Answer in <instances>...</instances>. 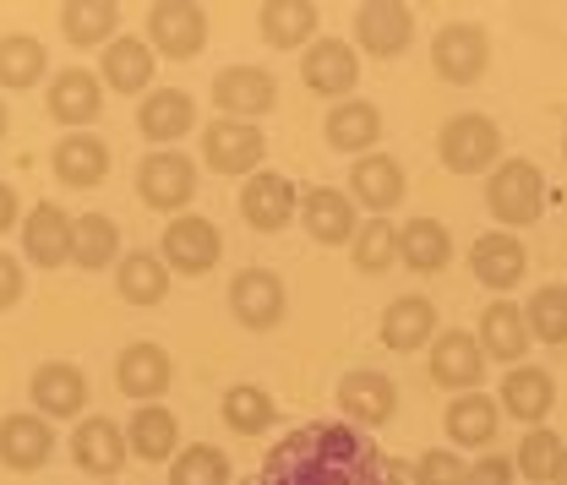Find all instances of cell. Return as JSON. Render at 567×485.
Returning a JSON list of instances; mask_svg holds the SVG:
<instances>
[{
    "instance_id": "1",
    "label": "cell",
    "mask_w": 567,
    "mask_h": 485,
    "mask_svg": "<svg viewBox=\"0 0 567 485\" xmlns=\"http://www.w3.org/2000/svg\"><path fill=\"white\" fill-rule=\"evenodd\" d=\"M251 485H399V464L360 425L306 420L262 458Z\"/></svg>"
},
{
    "instance_id": "2",
    "label": "cell",
    "mask_w": 567,
    "mask_h": 485,
    "mask_svg": "<svg viewBox=\"0 0 567 485\" xmlns=\"http://www.w3.org/2000/svg\"><path fill=\"white\" fill-rule=\"evenodd\" d=\"M486 208L496 213L502 229L535 224V218L546 213V175H540V164H529V158L496 164L492 180H486Z\"/></svg>"
},
{
    "instance_id": "3",
    "label": "cell",
    "mask_w": 567,
    "mask_h": 485,
    "mask_svg": "<svg viewBox=\"0 0 567 485\" xmlns=\"http://www.w3.org/2000/svg\"><path fill=\"white\" fill-rule=\"evenodd\" d=\"M436 158L453 175H486L496 158H502V126H496L492 115H453L436 132Z\"/></svg>"
},
{
    "instance_id": "4",
    "label": "cell",
    "mask_w": 567,
    "mask_h": 485,
    "mask_svg": "<svg viewBox=\"0 0 567 485\" xmlns=\"http://www.w3.org/2000/svg\"><path fill=\"white\" fill-rule=\"evenodd\" d=\"M147 50L164 61H192L208 50V11L192 0H158L147 6Z\"/></svg>"
},
{
    "instance_id": "5",
    "label": "cell",
    "mask_w": 567,
    "mask_h": 485,
    "mask_svg": "<svg viewBox=\"0 0 567 485\" xmlns=\"http://www.w3.org/2000/svg\"><path fill=\"white\" fill-rule=\"evenodd\" d=\"M137 197L153 213H175L197 197V158L175 153V147H153L137 164Z\"/></svg>"
},
{
    "instance_id": "6",
    "label": "cell",
    "mask_w": 567,
    "mask_h": 485,
    "mask_svg": "<svg viewBox=\"0 0 567 485\" xmlns=\"http://www.w3.org/2000/svg\"><path fill=\"white\" fill-rule=\"evenodd\" d=\"M158 257H164L169 274L203 278V274H213L218 257H224V235H218V224L203 218V213H181V218H169V229H164V240H158Z\"/></svg>"
},
{
    "instance_id": "7",
    "label": "cell",
    "mask_w": 567,
    "mask_h": 485,
    "mask_svg": "<svg viewBox=\"0 0 567 485\" xmlns=\"http://www.w3.org/2000/svg\"><path fill=\"white\" fill-rule=\"evenodd\" d=\"M492 66V39L481 22H447L436 39H431V71L453 87H470L481 82Z\"/></svg>"
},
{
    "instance_id": "8",
    "label": "cell",
    "mask_w": 567,
    "mask_h": 485,
    "mask_svg": "<svg viewBox=\"0 0 567 485\" xmlns=\"http://www.w3.org/2000/svg\"><path fill=\"white\" fill-rule=\"evenodd\" d=\"M262 153H268V137L257 121H208L203 126V164L213 175H257L262 169Z\"/></svg>"
},
{
    "instance_id": "9",
    "label": "cell",
    "mask_w": 567,
    "mask_h": 485,
    "mask_svg": "<svg viewBox=\"0 0 567 485\" xmlns=\"http://www.w3.org/2000/svg\"><path fill=\"white\" fill-rule=\"evenodd\" d=\"M229 311H235L240 328L268 333V328H279L284 311H289V289H284V278L274 268H240L229 278Z\"/></svg>"
},
{
    "instance_id": "10",
    "label": "cell",
    "mask_w": 567,
    "mask_h": 485,
    "mask_svg": "<svg viewBox=\"0 0 567 485\" xmlns=\"http://www.w3.org/2000/svg\"><path fill=\"white\" fill-rule=\"evenodd\" d=\"M71 458H76L82 475H93V481H115V475L126 469V458H132V447H126V425H115L110 415H87L76 431H71Z\"/></svg>"
},
{
    "instance_id": "11",
    "label": "cell",
    "mask_w": 567,
    "mask_h": 485,
    "mask_svg": "<svg viewBox=\"0 0 567 485\" xmlns=\"http://www.w3.org/2000/svg\"><path fill=\"white\" fill-rule=\"evenodd\" d=\"M431 382L447 388V393H475V382L486 376V354H481V339L464 333V328H447L431 339V360H425Z\"/></svg>"
},
{
    "instance_id": "12",
    "label": "cell",
    "mask_w": 567,
    "mask_h": 485,
    "mask_svg": "<svg viewBox=\"0 0 567 485\" xmlns=\"http://www.w3.org/2000/svg\"><path fill=\"white\" fill-rule=\"evenodd\" d=\"M354 39H360V50L371 61H393L415 39V11L399 6V0H371V6L354 11Z\"/></svg>"
},
{
    "instance_id": "13",
    "label": "cell",
    "mask_w": 567,
    "mask_h": 485,
    "mask_svg": "<svg viewBox=\"0 0 567 485\" xmlns=\"http://www.w3.org/2000/svg\"><path fill=\"white\" fill-rule=\"evenodd\" d=\"M213 104L224 110V121H251L279 104V82L262 66H224L213 76Z\"/></svg>"
},
{
    "instance_id": "14",
    "label": "cell",
    "mask_w": 567,
    "mask_h": 485,
    "mask_svg": "<svg viewBox=\"0 0 567 485\" xmlns=\"http://www.w3.org/2000/svg\"><path fill=\"white\" fill-rule=\"evenodd\" d=\"M295 213H300V192H295V180H284L279 169H257V175L240 186V218H246L257 235H279Z\"/></svg>"
},
{
    "instance_id": "15",
    "label": "cell",
    "mask_w": 567,
    "mask_h": 485,
    "mask_svg": "<svg viewBox=\"0 0 567 485\" xmlns=\"http://www.w3.org/2000/svg\"><path fill=\"white\" fill-rule=\"evenodd\" d=\"M300 76L317 99H350L360 82V55L344 39H311V50L300 55Z\"/></svg>"
},
{
    "instance_id": "16",
    "label": "cell",
    "mask_w": 567,
    "mask_h": 485,
    "mask_svg": "<svg viewBox=\"0 0 567 485\" xmlns=\"http://www.w3.org/2000/svg\"><path fill=\"white\" fill-rule=\"evenodd\" d=\"M470 274H475V283L507 295V289H518L524 274H529V246H524L518 235H507V229H492V235H481V240L470 246Z\"/></svg>"
},
{
    "instance_id": "17",
    "label": "cell",
    "mask_w": 567,
    "mask_h": 485,
    "mask_svg": "<svg viewBox=\"0 0 567 485\" xmlns=\"http://www.w3.org/2000/svg\"><path fill=\"white\" fill-rule=\"evenodd\" d=\"M404 192H410V180L393 153H365L360 164H350V203L371 208V218H388V208L404 203Z\"/></svg>"
},
{
    "instance_id": "18",
    "label": "cell",
    "mask_w": 567,
    "mask_h": 485,
    "mask_svg": "<svg viewBox=\"0 0 567 485\" xmlns=\"http://www.w3.org/2000/svg\"><path fill=\"white\" fill-rule=\"evenodd\" d=\"M300 224L317 246H350L354 229H360V213H354L350 192H333V186H306L300 192Z\"/></svg>"
},
{
    "instance_id": "19",
    "label": "cell",
    "mask_w": 567,
    "mask_h": 485,
    "mask_svg": "<svg viewBox=\"0 0 567 485\" xmlns=\"http://www.w3.org/2000/svg\"><path fill=\"white\" fill-rule=\"evenodd\" d=\"M169 382H175L169 349H158V344H126L121 349V360H115V388H121L126 399L158 404V399L169 393Z\"/></svg>"
},
{
    "instance_id": "20",
    "label": "cell",
    "mask_w": 567,
    "mask_h": 485,
    "mask_svg": "<svg viewBox=\"0 0 567 485\" xmlns=\"http://www.w3.org/2000/svg\"><path fill=\"white\" fill-rule=\"evenodd\" d=\"M28 393H33V415L44 420H71L87 410V376L76 365H66V360H44L33 371Z\"/></svg>"
},
{
    "instance_id": "21",
    "label": "cell",
    "mask_w": 567,
    "mask_h": 485,
    "mask_svg": "<svg viewBox=\"0 0 567 485\" xmlns=\"http://www.w3.org/2000/svg\"><path fill=\"white\" fill-rule=\"evenodd\" d=\"M50 164H55V180H61V186L93 192V186H104V175H110V142L93 137V132H66V137L55 142Z\"/></svg>"
},
{
    "instance_id": "22",
    "label": "cell",
    "mask_w": 567,
    "mask_h": 485,
    "mask_svg": "<svg viewBox=\"0 0 567 485\" xmlns=\"http://www.w3.org/2000/svg\"><path fill=\"white\" fill-rule=\"evenodd\" d=\"M339 410L350 425H388L393 410H399V388H393V376H382V371H350L344 382H339Z\"/></svg>"
},
{
    "instance_id": "23",
    "label": "cell",
    "mask_w": 567,
    "mask_h": 485,
    "mask_svg": "<svg viewBox=\"0 0 567 485\" xmlns=\"http://www.w3.org/2000/svg\"><path fill=\"white\" fill-rule=\"evenodd\" d=\"M192 126H197V99H192L186 87H153L137 104V132L153 142V147L181 142Z\"/></svg>"
},
{
    "instance_id": "24",
    "label": "cell",
    "mask_w": 567,
    "mask_h": 485,
    "mask_svg": "<svg viewBox=\"0 0 567 485\" xmlns=\"http://www.w3.org/2000/svg\"><path fill=\"white\" fill-rule=\"evenodd\" d=\"M55 453V431L44 415H6L0 420V464L17 469V475H33L44 469Z\"/></svg>"
},
{
    "instance_id": "25",
    "label": "cell",
    "mask_w": 567,
    "mask_h": 485,
    "mask_svg": "<svg viewBox=\"0 0 567 485\" xmlns=\"http://www.w3.org/2000/svg\"><path fill=\"white\" fill-rule=\"evenodd\" d=\"M71 235H76V218H66V208H55V203H39L22 218V251L33 268L71 262Z\"/></svg>"
},
{
    "instance_id": "26",
    "label": "cell",
    "mask_w": 567,
    "mask_h": 485,
    "mask_svg": "<svg viewBox=\"0 0 567 485\" xmlns=\"http://www.w3.org/2000/svg\"><path fill=\"white\" fill-rule=\"evenodd\" d=\"M475 339H481V354H486V360H502V365H524V354L535 344L529 328H524V311H518L513 300H492V306L481 311Z\"/></svg>"
},
{
    "instance_id": "27",
    "label": "cell",
    "mask_w": 567,
    "mask_h": 485,
    "mask_svg": "<svg viewBox=\"0 0 567 485\" xmlns=\"http://www.w3.org/2000/svg\"><path fill=\"white\" fill-rule=\"evenodd\" d=\"M436 339V306L425 295H399L388 311H382V344L393 354H415V349H431Z\"/></svg>"
},
{
    "instance_id": "28",
    "label": "cell",
    "mask_w": 567,
    "mask_h": 485,
    "mask_svg": "<svg viewBox=\"0 0 567 485\" xmlns=\"http://www.w3.org/2000/svg\"><path fill=\"white\" fill-rule=\"evenodd\" d=\"M104 110V82L99 71H82V66H66L61 76H50V115L61 126H87L99 121Z\"/></svg>"
},
{
    "instance_id": "29",
    "label": "cell",
    "mask_w": 567,
    "mask_h": 485,
    "mask_svg": "<svg viewBox=\"0 0 567 485\" xmlns=\"http://www.w3.org/2000/svg\"><path fill=\"white\" fill-rule=\"evenodd\" d=\"M257 28L274 50H311V33L322 28V11L311 0H262Z\"/></svg>"
},
{
    "instance_id": "30",
    "label": "cell",
    "mask_w": 567,
    "mask_h": 485,
    "mask_svg": "<svg viewBox=\"0 0 567 485\" xmlns=\"http://www.w3.org/2000/svg\"><path fill=\"white\" fill-rule=\"evenodd\" d=\"M322 137H328L333 153H354V158H365V153H377V142H382V110H377V104H365V99H344L339 110H328Z\"/></svg>"
},
{
    "instance_id": "31",
    "label": "cell",
    "mask_w": 567,
    "mask_h": 485,
    "mask_svg": "<svg viewBox=\"0 0 567 485\" xmlns=\"http://www.w3.org/2000/svg\"><path fill=\"white\" fill-rule=\"evenodd\" d=\"M126 447L142 464H169L181 453V420L164 404H137V415L126 420Z\"/></svg>"
},
{
    "instance_id": "32",
    "label": "cell",
    "mask_w": 567,
    "mask_h": 485,
    "mask_svg": "<svg viewBox=\"0 0 567 485\" xmlns=\"http://www.w3.org/2000/svg\"><path fill=\"white\" fill-rule=\"evenodd\" d=\"M557 404V382L540 371V365H513L502 376V415L524 420V425H540Z\"/></svg>"
},
{
    "instance_id": "33",
    "label": "cell",
    "mask_w": 567,
    "mask_h": 485,
    "mask_svg": "<svg viewBox=\"0 0 567 485\" xmlns=\"http://www.w3.org/2000/svg\"><path fill=\"white\" fill-rule=\"evenodd\" d=\"M399 262L415 268V274H442V268L453 262V235H447V224L415 213V218L399 229Z\"/></svg>"
},
{
    "instance_id": "34",
    "label": "cell",
    "mask_w": 567,
    "mask_h": 485,
    "mask_svg": "<svg viewBox=\"0 0 567 485\" xmlns=\"http://www.w3.org/2000/svg\"><path fill=\"white\" fill-rule=\"evenodd\" d=\"M447 436H453V447H492L496 431H502V404L486 399V393H458L453 404H447Z\"/></svg>"
},
{
    "instance_id": "35",
    "label": "cell",
    "mask_w": 567,
    "mask_h": 485,
    "mask_svg": "<svg viewBox=\"0 0 567 485\" xmlns=\"http://www.w3.org/2000/svg\"><path fill=\"white\" fill-rule=\"evenodd\" d=\"M99 82H110V93H147L153 82V50L147 39H110L99 55Z\"/></svg>"
},
{
    "instance_id": "36",
    "label": "cell",
    "mask_w": 567,
    "mask_h": 485,
    "mask_svg": "<svg viewBox=\"0 0 567 485\" xmlns=\"http://www.w3.org/2000/svg\"><path fill=\"white\" fill-rule=\"evenodd\" d=\"M115 289L126 306H164L169 295V268L158 251H126L121 268H115Z\"/></svg>"
},
{
    "instance_id": "37",
    "label": "cell",
    "mask_w": 567,
    "mask_h": 485,
    "mask_svg": "<svg viewBox=\"0 0 567 485\" xmlns=\"http://www.w3.org/2000/svg\"><path fill=\"white\" fill-rule=\"evenodd\" d=\"M44 71H50V50L33 33H0V87L28 93L44 82Z\"/></svg>"
},
{
    "instance_id": "38",
    "label": "cell",
    "mask_w": 567,
    "mask_h": 485,
    "mask_svg": "<svg viewBox=\"0 0 567 485\" xmlns=\"http://www.w3.org/2000/svg\"><path fill=\"white\" fill-rule=\"evenodd\" d=\"M121 28V6L115 0H66L61 6V33H66L76 50H104L110 33Z\"/></svg>"
},
{
    "instance_id": "39",
    "label": "cell",
    "mask_w": 567,
    "mask_h": 485,
    "mask_svg": "<svg viewBox=\"0 0 567 485\" xmlns=\"http://www.w3.org/2000/svg\"><path fill=\"white\" fill-rule=\"evenodd\" d=\"M121 251V229L110 213H82L76 218V235H71V262L87 268V274H104Z\"/></svg>"
},
{
    "instance_id": "40",
    "label": "cell",
    "mask_w": 567,
    "mask_h": 485,
    "mask_svg": "<svg viewBox=\"0 0 567 485\" xmlns=\"http://www.w3.org/2000/svg\"><path fill=\"white\" fill-rule=\"evenodd\" d=\"M518 311L535 344H567V283H540Z\"/></svg>"
},
{
    "instance_id": "41",
    "label": "cell",
    "mask_w": 567,
    "mask_h": 485,
    "mask_svg": "<svg viewBox=\"0 0 567 485\" xmlns=\"http://www.w3.org/2000/svg\"><path fill=\"white\" fill-rule=\"evenodd\" d=\"M218 415L235 436H262L274 425V399L257 388V382H235L224 399H218Z\"/></svg>"
},
{
    "instance_id": "42",
    "label": "cell",
    "mask_w": 567,
    "mask_h": 485,
    "mask_svg": "<svg viewBox=\"0 0 567 485\" xmlns=\"http://www.w3.org/2000/svg\"><path fill=\"white\" fill-rule=\"evenodd\" d=\"M354 251V268L360 274H371V278H382L393 262H399V229H393V218H365L360 229H354V240H350Z\"/></svg>"
},
{
    "instance_id": "43",
    "label": "cell",
    "mask_w": 567,
    "mask_h": 485,
    "mask_svg": "<svg viewBox=\"0 0 567 485\" xmlns=\"http://www.w3.org/2000/svg\"><path fill=\"white\" fill-rule=\"evenodd\" d=\"M169 485H229V458L213 442H192L169 458Z\"/></svg>"
},
{
    "instance_id": "44",
    "label": "cell",
    "mask_w": 567,
    "mask_h": 485,
    "mask_svg": "<svg viewBox=\"0 0 567 485\" xmlns=\"http://www.w3.org/2000/svg\"><path fill=\"white\" fill-rule=\"evenodd\" d=\"M563 436L551 431V425H535L524 442H518V453H513V469L524 475V481L535 485H551V475H557V458H563Z\"/></svg>"
},
{
    "instance_id": "45",
    "label": "cell",
    "mask_w": 567,
    "mask_h": 485,
    "mask_svg": "<svg viewBox=\"0 0 567 485\" xmlns=\"http://www.w3.org/2000/svg\"><path fill=\"white\" fill-rule=\"evenodd\" d=\"M464 458H458V447H431L415 458V485H464Z\"/></svg>"
},
{
    "instance_id": "46",
    "label": "cell",
    "mask_w": 567,
    "mask_h": 485,
    "mask_svg": "<svg viewBox=\"0 0 567 485\" xmlns=\"http://www.w3.org/2000/svg\"><path fill=\"white\" fill-rule=\"evenodd\" d=\"M513 481H518V469H513L507 453H481V458L464 469V485H513Z\"/></svg>"
},
{
    "instance_id": "47",
    "label": "cell",
    "mask_w": 567,
    "mask_h": 485,
    "mask_svg": "<svg viewBox=\"0 0 567 485\" xmlns=\"http://www.w3.org/2000/svg\"><path fill=\"white\" fill-rule=\"evenodd\" d=\"M28 295V278H22V262L11 251H0V311H11L17 300Z\"/></svg>"
},
{
    "instance_id": "48",
    "label": "cell",
    "mask_w": 567,
    "mask_h": 485,
    "mask_svg": "<svg viewBox=\"0 0 567 485\" xmlns=\"http://www.w3.org/2000/svg\"><path fill=\"white\" fill-rule=\"evenodd\" d=\"M17 218H22V203H17V192L0 180V235H6V229H17Z\"/></svg>"
},
{
    "instance_id": "49",
    "label": "cell",
    "mask_w": 567,
    "mask_h": 485,
    "mask_svg": "<svg viewBox=\"0 0 567 485\" xmlns=\"http://www.w3.org/2000/svg\"><path fill=\"white\" fill-rule=\"evenodd\" d=\"M551 485H567V447H563V458H557V475H551Z\"/></svg>"
},
{
    "instance_id": "50",
    "label": "cell",
    "mask_w": 567,
    "mask_h": 485,
    "mask_svg": "<svg viewBox=\"0 0 567 485\" xmlns=\"http://www.w3.org/2000/svg\"><path fill=\"white\" fill-rule=\"evenodd\" d=\"M6 126H11V115H6V104H0V137H6Z\"/></svg>"
},
{
    "instance_id": "51",
    "label": "cell",
    "mask_w": 567,
    "mask_h": 485,
    "mask_svg": "<svg viewBox=\"0 0 567 485\" xmlns=\"http://www.w3.org/2000/svg\"><path fill=\"white\" fill-rule=\"evenodd\" d=\"M563 158H567V132H563Z\"/></svg>"
},
{
    "instance_id": "52",
    "label": "cell",
    "mask_w": 567,
    "mask_h": 485,
    "mask_svg": "<svg viewBox=\"0 0 567 485\" xmlns=\"http://www.w3.org/2000/svg\"><path fill=\"white\" fill-rule=\"evenodd\" d=\"M93 485H115V481H93Z\"/></svg>"
}]
</instances>
